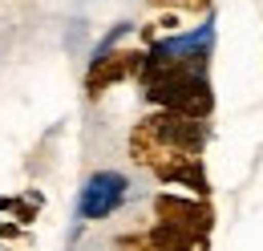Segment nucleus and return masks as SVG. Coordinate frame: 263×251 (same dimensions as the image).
Masks as SVG:
<instances>
[{
	"label": "nucleus",
	"mask_w": 263,
	"mask_h": 251,
	"mask_svg": "<svg viewBox=\"0 0 263 251\" xmlns=\"http://www.w3.org/2000/svg\"><path fill=\"white\" fill-rule=\"evenodd\" d=\"M142 94L154 110H174V114L202 118V122L215 114V89H211L206 73H174V77H162V81L146 85Z\"/></svg>",
	"instance_id": "nucleus-1"
},
{
	"label": "nucleus",
	"mask_w": 263,
	"mask_h": 251,
	"mask_svg": "<svg viewBox=\"0 0 263 251\" xmlns=\"http://www.w3.org/2000/svg\"><path fill=\"white\" fill-rule=\"evenodd\" d=\"M142 126L150 130L154 142H162L166 150H178V154H202L206 138H211V126L202 118H186V114H174V110H154V114L142 118Z\"/></svg>",
	"instance_id": "nucleus-2"
},
{
	"label": "nucleus",
	"mask_w": 263,
	"mask_h": 251,
	"mask_svg": "<svg viewBox=\"0 0 263 251\" xmlns=\"http://www.w3.org/2000/svg\"><path fill=\"white\" fill-rule=\"evenodd\" d=\"M154 211V223H166V227H178V231H191V235H206L215 231V203L211 199H195V194H154L150 203Z\"/></svg>",
	"instance_id": "nucleus-3"
},
{
	"label": "nucleus",
	"mask_w": 263,
	"mask_h": 251,
	"mask_svg": "<svg viewBox=\"0 0 263 251\" xmlns=\"http://www.w3.org/2000/svg\"><path fill=\"white\" fill-rule=\"evenodd\" d=\"M142 61H146L142 49H105L101 57H93L89 73H85V97H101L109 85L138 77Z\"/></svg>",
	"instance_id": "nucleus-4"
},
{
	"label": "nucleus",
	"mask_w": 263,
	"mask_h": 251,
	"mask_svg": "<svg viewBox=\"0 0 263 251\" xmlns=\"http://www.w3.org/2000/svg\"><path fill=\"white\" fill-rule=\"evenodd\" d=\"M150 174L158 183H166V187H186L195 199H211V178H206L202 154H174V158H166L162 166H154Z\"/></svg>",
	"instance_id": "nucleus-5"
},
{
	"label": "nucleus",
	"mask_w": 263,
	"mask_h": 251,
	"mask_svg": "<svg viewBox=\"0 0 263 251\" xmlns=\"http://www.w3.org/2000/svg\"><path fill=\"white\" fill-rule=\"evenodd\" d=\"M142 239L150 251H211L206 235H191V231H178V227H166V223H150L142 231Z\"/></svg>",
	"instance_id": "nucleus-6"
},
{
	"label": "nucleus",
	"mask_w": 263,
	"mask_h": 251,
	"mask_svg": "<svg viewBox=\"0 0 263 251\" xmlns=\"http://www.w3.org/2000/svg\"><path fill=\"white\" fill-rule=\"evenodd\" d=\"M126 194V178L122 174H98L93 187H89V199H85V219H98L105 211H114Z\"/></svg>",
	"instance_id": "nucleus-7"
},
{
	"label": "nucleus",
	"mask_w": 263,
	"mask_h": 251,
	"mask_svg": "<svg viewBox=\"0 0 263 251\" xmlns=\"http://www.w3.org/2000/svg\"><path fill=\"white\" fill-rule=\"evenodd\" d=\"M150 8H162V12H178V16H206L211 12V0H146Z\"/></svg>",
	"instance_id": "nucleus-8"
},
{
	"label": "nucleus",
	"mask_w": 263,
	"mask_h": 251,
	"mask_svg": "<svg viewBox=\"0 0 263 251\" xmlns=\"http://www.w3.org/2000/svg\"><path fill=\"white\" fill-rule=\"evenodd\" d=\"M36 207H41V194H25V199H12V207H8V215L21 223V227H29V223L36 219Z\"/></svg>",
	"instance_id": "nucleus-9"
},
{
	"label": "nucleus",
	"mask_w": 263,
	"mask_h": 251,
	"mask_svg": "<svg viewBox=\"0 0 263 251\" xmlns=\"http://www.w3.org/2000/svg\"><path fill=\"white\" fill-rule=\"evenodd\" d=\"M154 29H158V32H178V29H182V16H178V12H162Z\"/></svg>",
	"instance_id": "nucleus-10"
},
{
	"label": "nucleus",
	"mask_w": 263,
	"mask_h": 251,
	"mask_svg": "<svg viewBox=\"0 0 263 251\" xmlns=\"http://www.w3.org/2000/svg\"><path fill=\"white\" fill-rule=\"evenodd\" d=\"M118 251H150V247H146V239H142V231H138V235H122V239H118Z\"/></svg>",
	"instance_id": "nucleus-11"
},
{
	"label": "nucleus",
	"mask_w": 263,
	"mask_h": 251,
	"mask_svg": "<svg viewBox=\"0 0 263 251\" xmlns=\"http://www.w3.org/2000/svg\"><path fill=\"white\" fill-rule=\"evenodd\" d=\"M0 239H21V223L0 219Z\"/></svg>",
	"instance_id": "nucleus-12"
},
{
	"label": "nucleus",
	"mask_w": 263,
	"mask_h": 251,
	"mask_svg": "<svg viewBox=\"0 0 263 251\" xmlns=\"http://www.w3.org/2000/svg\"><path fill=\"white\" fill-rule=\"evenodd\" d=\"M8 207H12V199H8V194H0V215H4Z\"/></svg>",
	"instance_id": "nucleus-13"
}]
</instances>
